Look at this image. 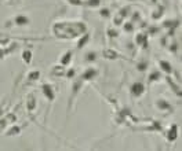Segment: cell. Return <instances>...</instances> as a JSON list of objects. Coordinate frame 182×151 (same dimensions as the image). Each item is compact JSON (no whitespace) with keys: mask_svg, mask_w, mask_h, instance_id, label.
Returning <instances> with one entry per match:
<instances>
[{"mask_svg":"<svg viewBox=\"0 0 182 151\" xmlns=\"http://www.w3.org/2000/svg\"><path fill=\"white\" fill-rule=\"evenodd\" d=\"M146 63H139V65H138V70H141V71H143L145 70V69H146Z\"/></svg>","mask_w":182,"mask_h":151,"instance_id":"7402d4cb","label":"cell"},{"mask_svg":"<svg viewBox=\"0 0 182 151\" xmlns=\"http://www.w3.org/2000/svg\"><path fill=\"white\" fill-rule=\"evenodd\" d=\"M104 56L105 58H108V59H117V58H120V55L116 52V51L113 50H105L104 51Z\"/></svg>","mask_w":182,"mask_h":151,"instance_id":"52a82bcc","label":"cell"},{"mask_svg":"<svg viewBox=\"0 0 182 151\" xmlns=\"http://www.w3.org/2000/svg\"><path fill=\"white\" fill-rule=\"evenodd\" d=\"M70 61H72V52H70V51H68V52H65L62 55V58H61V65L66 66V65L70 63Z\"/></svg>","mask_w":182,"mask_h":151,"instance_id":"ba28073f","label":"cell"},{"mask_svg":"<svg viewBox=\"0 0 182 151\" xmlns=\"http://www.w3.org/2000/svg\"><path fill=\"white\" fill-rule=\"evenodd\" d=\"M22 59L25 61V63H30L32 62V52L29 50H25L22 52Z\"/></svg>","mask_w":182,"mask_h":151,"instance_id":"7c38bea8","label":"cell"},{"mask_svg":"<svg viewBox=\"0 0 182 151\" xmlns=\"http://www.w3.org/2000/svg\"><path fill=\"white\" fill-rule=\"evenodd\" d=\"M68 2L72 4H75V6H80L81 4V0H68Z\"/></svg>","mask_w":182,"mask_h":151,"instance_id":"44dd1931","label":"cell"},{"mask_svg":"<svg viewBox=\"0 0 182 151\" xmlns=\"http://www.w3.org/2000/svg\"><path fill=\"white\" fill-rule=\"evenodd\" d=\"M53 74H58V76H62L64 74V67L62 66H55L53 69Z\"/></svg>","mask_w":182,"mask_h":151,"instance_id":"ac0fdd59","label":"cell"},{"mask_svg":"<svg viewBox=\"0 0 182 151\" xmlns=\"http://www.w3.org/2000/svg\"><path fill=\"white\" fill-rule=\"evenodd\" d=\"M14 2H19V0H14Z\"/></svg>","mask_w":182,"mask_h":151,"instance_id":"f1b7e54d","label":"cell"},{"mask_svg":"<svg viewBox=\"0 0 182 151\" xmlns=\"http://www.w3.org/2000/svg\"><path fill=\"white\" fill-rule=\"evenodd\" d=\"M26 109L28 111H33L36 109V98L33 94H29L26 98Z\"/></svg>","mask_w":182,"mask_h":151,"instance_id":"5b68a950","label":"cell"},{"mask_svg":"<svg viewBox=\"0 0 182 151\" xmlns=\"http://www.w3.org/2000/svg\"><path fill=\"white\" fill-rule=\"evenodd\" d=\"M88 39H90V36H88V34H84L83 37H81V39L79 40V43H77V47H79V48L84 47V45H86V43L88 41Z\"/></svg>","mask_w":182,"mask_h":151,"instance_id":"9a60e30c","label":"cell"},{"mask_svg":"<svg viewBox=\"0 0 182 151\" xmlns=\"http://www.w3.org/2000/svg\"><path fill=\"white\" fill-rule=\"evenodd\" d=\"M19 132H21V128L18 126V125H14V126H11L7 130V135H9V136H14V135H18Z\"/></svg>","mask_w":182,"mask_h":151,"instance_id":"4fadbf2b","label":"cell"},{"mask_svg":"<svg viewBox=\"0 0 182 151\" xmlns=\"http://www.w3.org/2000/svg\"><path fill=\"white\" fill-rule=\"evenodd\" d=\"M87 4L91 6V7H97V6H99V0H88Z\"/></svg>","mask_w":182,"mask_h":151,"instance_id":"d6986e66","label":"cell"},{"mask_svg":"<svg viewBox=\"0 0 182 151\" xmlns=\"http://www.w3.org/2000/svg\"><path fill=\"white\" fill-rule=\"evenodd\" d=\"M124 29L127 30V32H130V30H132V25H131V24H127V25L124 26Z\"/></svg>","mask_w":182,"mask_h":151,"instance_id":"cb8c5ba5","label":"cell"},{"mask_svg":"<svg viewBox=\"0 0 182 151\" xmlns=\"http://www.w3.org/2000/svg\"><path fill=\"white\" fill-rule=\"evenodd\" d=\"M177 136H178V126H177L175 124H173L167 133V139L170 140V142H174V140L177 139Z\"/></svg>","mask_w":182,"mask_h":151,"instance_id":"8992f818","label":"cell"},{"mask_svg":"<svg viewBox=\"0 0 182 151\" xmlns=\"http://www.w3.org/2000/svg\"><path fill=\"white\" fill-rule=\"evenodd\" d=\"M101 15H104V17H108V15H109V11H108V10H102V11H101Z\"/></svg>","mask_w":182,"mask_h":151,"instance_id":"484cf974","label":"cell"},{"mask_svg":"<svg viewBox=\"0 0 182 151\" xmlns=\"http://www.w3.org/2000/svg\"><path fill=\"white\" fill-rule=\"evenodd\" d=\"M153 2H156V0H153Z\"/></svg>","mask_w":182,"mask_h":151,"instance_id":"f546056e","label":"cell"},{"mask_svg":"<svg viewBox=\"0 0 182 151\" xmlns=\"http://www.w3.org/2000/svg\"><path fill=\"white\" fill-rule=\"evenodd\" d=\"M42 89H43V94H44V96L50 102H53L54 99H55V91H54V88L50 85V84H44V85L42 87Z\"/></svg>","mask_w":182,"mask_h":151,"instance_id":"7a4b0ae2","label":"cell"},{"mask_svg":"<svg viewBox=\"0 0 182 151\" xmlns=\"http://www.w3.org/2000/svg\"><path fill=\"white\" fill-rule=\"evenodd\" d=\"M15 24L19 25V26H22V25H28L29 24V19H28L25 15H18V17L15 18Z\"/></svg>","mask_w":182,"mask_h":151,"instance_id":"9c48e42d","label":"cell"},{"mask_svg":"<svg viewBox=\"0 0 182 151\" xmlns=\"http://www.w3.org/2000/svg\"><path fill=\"white\" fill-rule=\"evenodd\" d=\"M40 77V71H30L29 74H28V78H29V81H36L37 78Z\"/></svg>","mask_w":182,"mask_h":151,"instance_id":"5bb4252c","label":"cell"},{"mask_svg":"<svg viewBox=\"0 0 182 151\" xmlns=\"http://www.w3.org/2000/svg\"><path fill=\"white\" fill-rule=\"evenodd\" d=\"M157 107L160 110H170V111H171V106L164 100V99H159V100H157Z\"/></svg>","mask_w":182,"mask_h":151,"instance_id":"30bf717a","label":"cell"},{"mask_svg":"<svg viewBox=\"0 0 182 151\" xmlns=\"http://www.w3.org/2000/svg\"><path fill=\"white\" fill-rule=\"evenodd\" d=\"M98 74V71L95 70V69H93V67H90V69H87L86 71H84L83 74H81V80H84V81H88V80H91V78H94Z\"/></svg>","mask_w":182,"mask_h":151,"instance_id":"277c9868","label":"cell"},{"mask_svg":"<svg viewBox=\"0 0 182 151\" xmlns=\"http://www.w3.org/2000/svg\"><path fill=\"white\" fill-rule=\"evenodd\" d=\"M0 43L3 45H6L7 43H9V37H0Z\"/></svg>","mask_w":182,"mask_h":151,"instance_id":"603a6c76","label":"cell"},{"mask_svg":"<svg viewBox=\"0 0 182 151\" xmlns=\"http://www.w3.org/2000/svg\"><path fill=\"white\" fill-rule=\"evenodd\" d=\"M143 41L146 43V36L145 34H138L137 39H135V43H137V44H142Z\"/></svg>","mask_w":182,"mask_h":151,"instance_id":"e0dca14e","label":"cell"},{"mask_svg":"<svg viewBox=\"0 0 182 151\" xmlns=\"http://www.w3.org/2000/svg\"><path fill=\"white\" fill-rule=\"evenodd\" d=\"M3 55H4V54H3V51L0 50V58H3Z\"/></svg>","mask_w":182,"mask_h":151,"instance_id":"83f0119b","label":"cell"},{"mask_svg":"<svg viewBox=\"0 0 182 151\" xmlns=\"http://www.w3.org/2000/svg\"><path fill=\"white\" fill-rule=\"evenodd\" d=\"M73 74H75V70H69L68 73H66V76H68V77H73Z\"/></svg>","mask_w":182,"mask_h":151,"instance_id":"d4e9b609","label":"cell"},{"mask_svg":"<svg viewBox=\"0 0 182 151\" xmlns=\"http://www.w3.org/2000/svg\"><path fill=\"white\" fill-rule=\"evenodd\" d=\"M86 25L83 22H60L53 28L54 34L60 39H73L86 32Z\"/></svg>","mask_w":182,"mask_h":151,"instance_id":"6da1fadb","label":"cell"},{"mask_svg":"<svg viewBox=\"0 0 182 151\" xmlns=\"http://www.w3.org/2000/svg\"><path fill=\"white\" fill-rule=\"evenodd\" d=\"M131 92L134 96H141L145 92V87H143L142 83H135L131 85Z\"/></svg>","mask_w":182,"mask_h":151,"instance_id":"3957f363","label":"cell"},{"mask_svg":"<svg viewBox=\"0 0 182 151\" xmlns=\"http://www.w3.org/2000/svg\"><path fill=\"white\" fill-rule=\"evenodd\" d=\"M160 67H161V70L166 71V73H171V71H173V67H171V65L167 61H160Z\"/></svg>","mask_w":182,"mask_h":151,"instance_id":"8fae6325","label":"cell"},{"mask_svg":"<svg viewBox=\"0 0 182 151\" xmlns=\"http://www.w3.org/2000/svg\"><path fill=\"white\" fill-rule=\"evenodd\" d=\"M86 56H87L86 58L87 61H95V52H88Z\"/></svg>","mask_w":182,"mask_h":151,"instance_id":"ffe728a7","label":"cell"},{"mask_svg":"<svg viewBox=\"0 0 182 151\" xmlns=\"http://www.w3.org/2000/svg\"><path fill=\"white\" fill-rule=\"evenodd\" d=\"M109 33H111V36H117L116 32H112V30H109Z\"/></svg>","mask_w":182,"mask_h":151,"instance_id":"4316f807","label":"cell"},{"mask_svg":"<svg viewBox=\"0 0 182 151\" xmlns=\"http://www.w3.org/2000/svg\"><path fill=\"white\" fill-rule=\"evenodd\" d=\"M159 78H160V73H157V71H153V73L149 76V83H153V81H157Z\"/></svg>","mask_w":182,"mask_h":151,"instance_id":"2e32d148","label":"cell"}]
</instances>
